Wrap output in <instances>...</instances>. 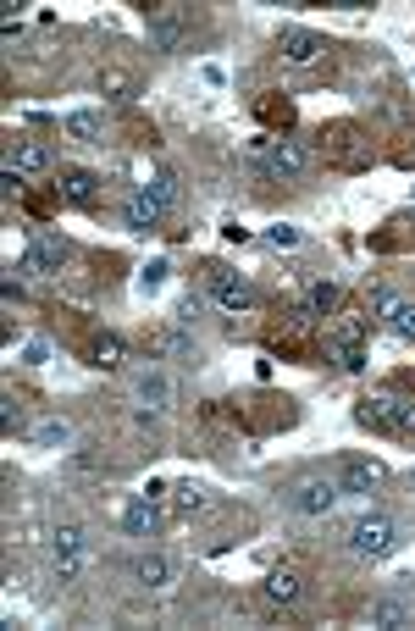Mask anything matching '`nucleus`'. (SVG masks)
<instances>
[{
	"mask_svg": "<svg viewBox=\"0 0 415 631\" xmlns=\"http://www.w3.org/2000/svg\"><path fill=\"white\" fill-rule=\"evenodd\" d=\"M399 543H404V526L393 515H360L349 526V554H360V560H388Z\"/></svg>",
	"mask_w": 415,
	"mask_h": 631,
	"instance_id": "nucleus-1",
	"label": "nucleus"
},
{
	"mask_svg": "<svg viewBox=\"0 0 415 631\" xmlns=\"http://www.w3.org/2000/svg\"><path fill=\"white\" fill-rule=\"evenodd\" d=\"M338 499H344V488H338V477H299L294 488H288V510L294 515H332L338 510Z\"/></svg>",
	"mask_w": 415,
	"mask_h": 631,
	"instance_id": "nucleus-2",
	"label": "nucleus"
},
{
	"mask_svg": "<svg viewBox=\"0 0 415 631\" xmlns=\"http://www.w3.org/2000/svg\"><path fill=\"white\" fill-rule=\"evenodd\" d=\"M355 416H360V427H382V432H399V438H415V399H366Z\"/></svg>",
	"mask_w": 415,
	"mask_h": 631,
	"instance_id": "nucleus-3",
	"label": "nucleus"
},
{
	"mask_svg": "<svg viewBox=\"0 0 415 631\" xmlns=\"http://www.w3.org/2000/svg\"><path fill=\"white\" fill-rule=\"evenodd\" d=\"M249 155H255V161H261L266 172H272V178H294V172H305L310 167V155H305V144H294V139H255L249 144Z\"/></svg>",
	"mask_w": 415,
	"mask_h": 631,
	"instance_id": "nucleus-4",
	"label": "nucleus"
},
{
	"mask_svg": "<svg viewBox=\"0 0 415 631\" xmlns=\"http://www.w3.org/2000/svg\"><path fill=\"white\" fill-rule=\"evenodd\" d=\"M67 239H56V233H45V227H39L34 233V250L23 255V272L28 277H50V272H61V261H67Z\"/></svg>",
	"mask_w": 415,
	"mask_h": 631,
	"instance_id": "nucleus-5",
	"label": "nucleus"
},
{
	"mask_svg": "<svg viewBox=\"0 0 415 631\" xmlns=\"http://www.w3.org/2000/svg\"><path fill=\"white\" fill-rule=\"evenodd\" d=\"M205 288H211V299H216V305H227V310H249V305H255L249 283L238 272H227V266H211V272H205Z\"/></svg>",
	"mask_w": 415,
	"mask_h": 631,
	"instance_id": "nucleus-6",
	"label": "nucleus"
},
{
	"mask_svg": "<svg viewBox=\"0 0 415 631\" xmlns=\"http://www.w3.org/2000/svg\"><path fill=\"white\" fill-rule=\"evenodd\" d=\"M366 620L377 631H404L415 620V604H410V598H399V593H382V598H371V615Z\"/></svg>",
	"mask_w": 415,
	"mask_h": 631,
	"instance_id": "nucleus-7",
	"label": "nucleus"
},
{
	"mask_svg": "<svg viewBox=\"0 0 415 631\" xmlns=\"http://www.w3.org/2000/svg\"><path fill=\"white\" fill-rule=\"evenodd\" d=\"M332 477H338V488H344V493L366 499V493L382 482V465L377 460H338V471H332Z\"/></svg>",
	"mask_w": 415,
	"mask_h": 631,
	"instance_id": "nucleus-8",
	"label": "nucleus"
},
{
	"mask_svg": "<svg viewBox=\"0 0 415 631\" xmlns=\"http://www.w3.org/2000/svg\"><path fill=\"white\" fill-rule=\"evenodd\" d=\"M133 399H139L144 410H155V416H161V410H172V399H178V393H172V377H166V371H139V382H133Z\"/></svg>",
	"mask_w": 415,
	"mask_h": 631,
	"instance_id": "nucleus-9",
	"label": "nucleus"
},
{
	"mask_svg": "<svg viewBox=\"0 0 415 631\" xmlns=\"http://www.w3.org/2000/svg\"><path fill=\"white\" fill-rule=\"evenodd\" d=\"M371 305L382 310V322H388L393 338H415V305H410V299H393L388 288H377V299H371Z\"/></svg>",
	"mask_w": 415,
	"mask_h": 631,
	"instance_id": "nucleus-10",
	"label": "nucleus"
},
{
	"mask_svg": "<svg viewBox=\"0 0 415 631\" xmlns=\"http://www.w3.org/2000/svg\"><path fill=\"white\" fill-rule=\"evenodd\" d=\"M150 50H178L183 45V12L178 6H161V12H150Z\"/></svg>",
	"mask_w": 415,
	"mask_h": 631,
	"instance_id": "nucleus-11",
	"label": "nucleus"
},
{
	"mask_svg": "<svg viewBox=\"0 0 415 631\" xmlns=\"http://www.w3.org/2000/svg\"><path fill=\"white\" fill-rule=\"evenodd\" d=\"M78 571H83V532L78 526H61L56 532V576L61 582H78Z\"/></svg>",
	"mask_w": 415,
	"mask_h": 631,
	"instance_id": "nucleus-12",
	"label": "nucleus"
},
{
	"mask_svg": "<svg viewBox=\"0 0 415 631\" xmlns=\"http://www.w3.org/2000/svg\"><path fill=\"white\" fill-rule=\"evenodd\" d=\"M277 45H283V56L294 61V67H305V61H316L321 50H327V39H321V34H310V28H299V23H288Z\"/></svg>",
	"mask_w": 415,
	"mask_h": 631,
	"instance_id": "nucleus-13",
	"label": "nucleus"
},
{
	"mask_svg": "<svg viewBox=\"0 0 415 631\" xmlns=\"http://www.w3.org/2000/svg\"><path fill=\"white\" fill-rule=\"evenodd\" d=\"M122 532H128V537H155V532H161V510H155L150 493H139V499L122 510Z\"/></svg>",
	"mask_w": 415,
	"mask_h": 631,
	"instance_id": "nucleus-14",
	"label": "nucleus"
},
{
	"mask_svg": "<svg viewBox=\"0 0 415 631\" xmlns=\"http://www.w3.org/2000/svg\"><path fill=\"white\" fill-rule=\"evenodd\" d=\"M133 582H139V587H150V593L172 587V560H166V554H155V548H144L139 560H133Z\"/></svg>",
	"mask_w": 415,
	"mask_h": 631,
	"instance_id": "nucleus-15",
	"label": "nucleus"
},
{
	"mask_svg": "<svg viewBox=\"0 0 415 631\" xmlns=\"http://www.w3.org/2000/svg\"><path fill=\"white\" fill-rule=\"evenodd\" d=\"M122 222H128V233H155V227H161V205L144 189H133L128 205H122Z\"/></svg>",
	"mask_w": 415,
	"mask_h": 631,
	"instance_id": "nucleus-16",
	"label": "nucleus"
},
{
	"mask_svg": "<svg viewBox=\"0 0 415 631\" xmlns=\"http://www.w3.org/2000/svg\"><path fill=\"white\" fill-rule=\"evenodd\" d=\"M95 194H100V178H95V172H83V167L61 172V200H72V205H89Z\"/></svg>",
	"mask_w": 415,
	"mask_h": 631,
	"instance_id": "nucleus-17",
	"label": "nucleus"
},
{
	"mask_svg": "<svg viewBox=\"0 0 415 631\" xmlns=\"http://www.w3.org/2000/svg\"><path fill=\"white\" fill-rule=\"evenodd\" d=\"M34 443H39V449H72V421L67 416L34 421Z\"/></svg>",
	"mask_w": 415,
	"mask_h": 631,
	"instance_id": "nucleus-18",
	"label": "nucleus"
},
{
	"mask_svg": "<svg viewBox=\"0 0 415 631\" xmlns=\"http://www.w3.org/2000/svg\"><path fill=\"white\" fill-rule=\"evenodd\" d=\"M67 133L78 144H106V122H100V111H72V117H67Z\"/></svg>",
	"mask_w": 415,
	"mask_h": 631,
	"instance_id": "nucleus-19",
	"label": "nucleus"
},
{
	"mask_svg": "<svg viewBox=\"0 0 415 631\" xmlns=\"http://www.w3.org/2000/svg\"><path fill=\"white\" fill-rule=\"evenodd\" d=\"M12 167L23 172V178H39V172H50V167H56V161H50V150H45V144H17Z\"/></svg>",
	"mask_w": 415,
	"mask_h": 631,
	"instance_id": "nucleus-20",
	"label": "nucleus"
},
{
	"mask_svg": "<svg viewBox=\"0 0 415 631\" xmlns=\"http://www.w3.org/2000/svg\"><path fill=\"white\" fill-rule=\"evenodd\" d=\"M139 189L150 194L155 205H161V216L172 211V205H178V178H172V172H155V178H150V183H139Z\"/></svg>",
	"mask_w": 415,
	"mask_h": 631,
	"instance_id": "nucleus-21",
	"label": "nucleus"
},
{
	"mask_svg": "<svg viewBox=\"0 0 415 631\" xmlns=\"http://www.w3.org/2000/svg\"><path fill=\"white\" fill-rule=\"evenodd\" d=\"M332 355H338V366H344V371H360V366H366V349H360L355 333H338V338H332Z\"/></svg>",
	"mask_w": 415,
	"mask_h": 631,
	"instance_id": "nucleus-22",
	"label": "nucleus"
},
{
	"mask_svg": "<svg viewBox=\"0 0 415 631\" xmlns=\"http://www.w3.org/2000/svg\"><path fill=\"white\" fill-rule=\"evenodd\" d=\"M305 310L310 316H332V310H338V288L332 283H310L305 288Z\"/></svg>",
	"mask_w": 415,
	"mask_h": 631,
	"instance_id": "nucleus-23",
	"label": "nucleus"
},
{
	"mask_svg": "<svg viewBox=\"0 0 415 631\" xmlns=\"http://www.w3.org/2000/svg\"><path fill=\"white\" fill-rule=\"evenodd\" d=\"M266 598H272V604H294L299 598V576L294 571H272L266 576Z\"/></svg>",
	"mask_w": 415,
	"mask_h": 631,
	"instance_id": "nucleus-24",
	"label": "nucleus"
},
{
	"mask_svg": "<svg viewBox=\"0 0 415 631\" xmlns=\"http://www.w3.org/2000/svg\"><path fill=\"white\" fill-rule=\"evenodd\" d=\"M122 355H128V344H122L117 333L95 338V366H122Z\"/></svg>",
	"mask_w": 415,
	"mask_h": 631,
	"instance_id": "nucleus-25",
	"label": "nucleus"
},
{
	"mask_svg": "<svg viewBox=\"0 0 415 631\" xmlns=\"http://www.w3.org/2000/svg\"><path fill=\"white\" fill-rule=\"evenodd\" d=\"M166 277H172V266H166V261H150V266L139 272V288H144V294H155V288H161Z\"/></svg>",
	"mask_w": 415,
	"mask_h": 631,
	"instance_id": "nucleus-26",
	"label": "nucleus"
},
{
	"mask_svg": "<svg viewBox=\"0 0 415 631\" xmlns=\"http://www.w3.org/2000/svg\"><path fill=\"white\" fill-rule=\"evenodd\" d=\"M0 427H6V432H17V427H23V405H17L12 393L0 399Z\"/></svg>",
	"mask_w": 415,
	"mask_h": 631,
	"instance_id": "nucleus-27",
	"label": "nucleus"
},
{
	"mask_svg": "<svg viewBox=\"0 0 415 631\" xmlns=\"http://www.w3.org/2000/svg\"><path fill=\"white\" fill-rule=\"evenodd\" d=\"M266 239H272L277 250H299V244H305V233H299V227H272Z\"/></svg>",
	"mask_w": 415,
	"mask_h": 631,
	"instance_id": "nucleus-28",
	"label": "nucleus"
},
{
	"mask_svg": "<svg viewBox=\"0 0 415 631\" xmlns=\"http://www.w3.org/2000/svg\"><path fill=\"white\" fill-rule=\"evenodd\" d=\"M178 504H183V510H200V504H205V488H194V482H183V488H178Z\"/></svg>",
	"mask_w": 415,
	"mask_h": 631,
	"instance_id": "nucleus-29",
	"label": "nucleus"
},
{
	"mask_svg": "<svg viewBox=\"0 0 415 631\" xmlns=\"http://www.w3.org/2000/svg\"><path fill=\"white\" fill-rule=\"evenodd\" d=\"M17 189H23V172H17V167H6V172H0V194H6V200H12Z\"/></svg>",
	"mask_w": 415,
	"mask_h": 631,
	"instance_id": "nucleus-30",
	"label": "nucleus"
},
{
	"mask_svg": "<svg viewBox=\"0 0 415 631\" xmlns=\"http://www.w3.org/2000/svg\"><path fill=\"white\" fill-rule=\"evenodd\" d=\"M45 355H50L45 344H28V349H23V360H28V366H45Z\"/></svg>",
	"mask_w": 415,
	"mask_h": 631,
	"instance_id": "nucleus-31",
	"label": "nucleus"
},
{
	"mask_svg": "<svg viewBox=\"0 0 415 631\" xmlns=\"http://www.w3.org/2000/svg\"><path fill=\"white\" fill-rule=\"evenodd\" d=\"M410 482H415V471H410Z\"/></svg>",
	"mask_w": 415,
	"mask_h": 631,
	"instance_id": "nucleus-32",
	"label": "nucleus"
}]
</instances>
